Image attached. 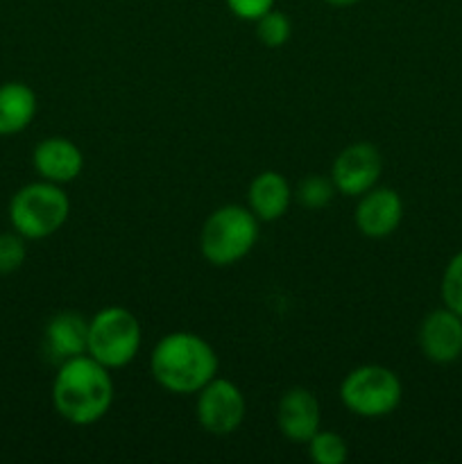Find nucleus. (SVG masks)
Instances as JSON below:
<instances>
[{"instance_id":"nucleus-1","label":"nucleus","mask_w":462,"mask_h":464,"mask_svg":"<svg viewBox=\"0 0 462 464\" xmlns=\"http://www.w3.org/2000/svg\"><path fill=\"white\" fill-rule=\"evenodd\" d=\"M113 401V381L109 367L84 356L71 358L59 365L53 383V406L66 421L89 426L102 420Z\"/></svg>"},{"instance_id":"nucleus-2","label":"nucleus","mask_w":462,"mask_h":464,"mask_svg":"<svg viewBox=\"0 0 462 464\" xmlns=\"http://www.w3.org/2000/svg\"><path fill=\"white\" fill-rule=\"evenodd\" d=\"M149 372L163 390L195 394L216 379L217 356L211 344L188 331L163 335L149 356Z\"/></svg>"},{"instance_id":"nucleus-3","label":"nucleus","mask_w":462,"mask_h":464,"mask_svg":"<svg viewBox=\"0 0 462 464\" xmlns=\"http://www.w3.org/2000/svg\"><path fill=\"white\" fill-rule=\"evenodd\" d=\"M258 240V218L249 208L226 204L207 218L199 249L211 266L225 267L247 256Z\"/></svg>"},{"instance_id":"nucleus-4","label":"nucleus","mask_w":462,"mask_h":464,"mask_svg":"<svg viewBox=\"0 0 462 464\" xmlns=\"http://www.w3.org/2000/svg\"><path fill=\"white\" fill-rule=\"evenodd\" d=\"M71 202L68 195L53 181H34L14 193L9 202V222L14 231L30 240L57 234L68 220Z\"/></svg>"},{"instance_id":"nucleus-5","label":"nucleus","mask_w":462,"mask_h":464,"mask_svg":"<svg viewBox=\"0 0 462 464\" xmlns=\"http://www.w3.org/2000/svg\"><path fill=\"white\" fill-rule=\"evenodd\" d=\"M139 317L120 306H109L95 313L89 320V353L109 370L130 365L140 349Z\"/></svg>"},{"instance_id":"nucleus-6","label":"nucleus","mask_w":462,"mask_h":464,"mask_svg":"<svg viewBox=\"0 0 462 464\" xmlns=\"http://www.w3.org/2000/svg\"><path fill=\"white\" fill-rule=\"evenodd\" d=\"M401 381L383 365H362L349 372L340 385L344 408L358 417L376 420L397 411L401 403Z\"/></svg>"},{"instance_id":"nucleus-7","label":"nucleus","mask_w":462,"mask_h":464,"mask_svg":"<svg viewBox=\"0 0 462 464\" xmlns=\"http://www.w3.org/2000/svg\"><path fill=\"white\" fill-rule=\"evenodd\" d=\"M247 403H245L243 392L236 383L226 379H211L197 392V415L199 426L207 433L213 435H229L243 424Z\"/></svg>"},{"instance_id":"nucleus-8","label":"nucleus","mask_w":462,"mask_h":464,"mask_svg":"<svg viewBox=\"0 0 462 464\" xmlns=\"http://www.w3.org/2000/svg\"><path fill=\"white\" fill-rule=\"evenodd\" d=\"M383 170L380 152L371 143H353L335 157L331 166V181L335 190L347 198H361L371 190Z\"/></svg>"},{"instance_id":"nucleus-9","label":"nucleus","mask_w":462,"mask_h":464,"mask_svg":"<svg viewBox=\"0 0 462 464\" xmlns=\"http://www.w3.org/2000/svg\"><path fill=\"white\" fill-rule=\"evenodd\" d=\"M419 347L430 362H456L462 356V317L447 306L428 313L419 326Z\"/></svg>"},{"instance_id":"nucleus-10","label":"nucleus","mask_w":462,"mask_h":464,"mask_svg":"<svg viewBox=\"0 0 462 464\" xmlns=\"http://www.w3.org/2000/svg\"><path fill=\"white\" fill-rule=\"evenodd\" d=\"M356 227L367 238H385L394 234L403 218V202L397 190L371 188L361 195L356 207Z\"/></svg>"},{"instance_id":"nucleus-11","label":"nucleus","mask_w":462,"mask_h":464,"mask_svg":"<svg viewBox=\"0 0 462 464\" xmlns=\"http://www.w3.org/2000/svg\"><path fill=\"white\" fill-rule=\"evenodd\" d=\"M43 349L57 365L84 356L89 349V320L77 311H62L50 317L43 331Z\"/></svg>"},{"instance_id":"nucleus-12","label":"nucleus","mask_w":462,"mask_h":464,"mask_svg":"<svg viewBox=\"0 0 462 464\" xmlns=\"http://www.w3.org/2000/svg\"><path fill=\"white\" fill-rule=\"evenodd\" d=\"M322 412L315 394L306 388H290L279 399L276 424L279 430L293 442H308L320 430Z\"/></svg>"},{"instance_id":"nucleus-13","label":"nucleus","mask_w":462,"mask_h":464,"mask_svg":"<svg viewBox=\"0 0 462 464\" xmlns=\"http://www.w3.org/2000/svg\"><path fill=\"white\" fill-rule=\"evenodd\" d=\"M32 163L45 181L68 184L80 177L82 168H84V157L72 140L63 139V136H50L34 148Z\"/></svg>"},{"instance_id":"nucleus-14","label":"nucleus","mask_w":462,"mask_h":464,"mask_svg":"<svg viewBox=\"0 0 462 464\" xmlns=\"http://www.w3.org/2000/svg\"><path fill=\"white\" fill-rule=\"evenodd\" d=\"M290 199H293L290 184L285 181L284 175H279V172L274 170L261 172V175L254 177L252 184H249V211H252L258 220H279V218L285 216V211H288Z\"/></svg>"},{"instance_id":"nucleus-15","label":"nucleus","mask_w":462,"mask_h":464,"mask_svg":"<svg viewBox=\"0 0 462 464\" xmlns=\"http://www.w3.org/2000/svg\"><path fill=\"white\" fill-rule=\"evenodd\" d=\"M36 116V93L23 82L0 84V136L25 130Z\"/></svg>"},{"instance_id":"nucleus-16","label":"nucleus","mask_w":462,"mask_h":464,"mask_svg":"<svg viewBox=\"0 0 462 464\" xmlns=\"http://www.w3.org/2000/svg\"><path fill=\"white\" fill-rule=\"evenodd\" d=\"M308 453H311V460L317 464H344L349 458V447L338 433L317 430L308 440Z\"/></svg>"},{"instance_id":"nucleus-17","label":"nucleus","mask_w":462,"mask_h":464,"mask_svg":"<svg viewBox=\"0 0 462 464\" xmlns=\"http://www.w3.org/2000/svg\"><path fill=\"white\" fill-rule=\"evenodd\" d=\"M333 195H335L333 181L324 179V177L311 175V177H306L303 181H299L294 198H297V202L302 204V207L317 211V208L329 207V202L333 199Z\"/></svg>"},{"instance_id":"nucleus-18","label":"nucleus","mask_w":462,"mask_h":464,"mask_svg":"<svg viewBox=\"0 0 462 464\" xmlns=\"http://www.w3.org/2000/svg\"><path fill=\"white\" fill-rule=\"evenodd\" d=\"M290 32H293L290 18L285 14L274 12V9L263 14L256 21V36L267 48H281L290 39Z\"/></svg>"},{"instance_id":"nucleus-19","label":"nucleus","mask_w":462,"mask_h":464,"mask_svg":"<svg viewBox=\"0 0 462 464\" xmlns=\"http://www.w3.org/2000/svg\"><path fill=\"white\" fill-rule=\"evenodd\" d=\"M442 302L462 317V249L448 261L442 276Z\"/></svg>"},{"instance_id":"nucleus-20","label":"nucleus","mask_w":462,"mask_h":464,"mask_svg":"<svg viewBox=\"0 0 462 464\" xmlns=\"http://www.w3.org/2000/svg\"><path fill=\"white\" fill-rule=\"evenodd\" d=\"M25 258V238L18 231H5V234H0V275H12V272L21 270Z\"/></svg>"},{"instance_id":"nucleus-21","label":"nucleus","mask_w":462,"mask_h":464,"mask_svg":"<svg viewBox=\"0 0 462 464\" xmlns=\"http://www.w3.org/2000/svg\"><path fill=\"white\" fill-rule=\"evenodd\" d=\"M226 7L243 21H258L263 14L274 9V0H226Z\"/></svg>"},{"instance_id":"nucleus-22","label":"nucleus","mask_w":462,"mask_h":464,"mask_svg":"<svg viewBox=\"0 0 462 464\" xmlns=\"http://www.w3.org/2000/svg\"><path fill=\"white\" fill-rule=\"evenodd\" d=\"M324 3L333 5V7H351V5L361 3V0H324Z\"/></svg>"}]
</instances>
